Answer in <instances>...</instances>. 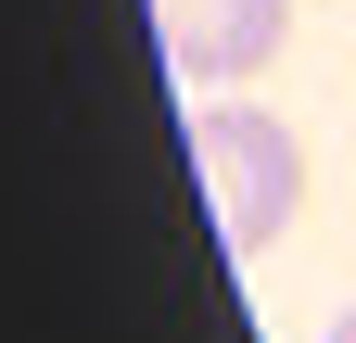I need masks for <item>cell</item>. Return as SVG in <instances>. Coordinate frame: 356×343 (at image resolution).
Masks as SVG:
<instances>
[{"instance_id": "cell-2", "label": "cell", "mask_w": 356, "mask_h": 343, "mask_svg": "<svg viewBox=\"0 0 356 343\" xmlns=\"http://www.w3.org/2000/svg\"><path fill=\"white\" fill-rule=\"evenodd\" d=\"M293 0H153V38H165V76H191V90H229L280 51Z\"/></svg>"}, {"instance_id": "cell-1", "label": "cell", "mask_w": 356, "mask_h": 343, "mask_svg": "<svg viewBox=\"0 0 356 343\" xmlns=\"http://www.w3.org/2000/svg\"><path fill=\"white\" fill-rule=\"evenodd\" d=\"M191 178H204V217H216V242L229 254H267L293 229V203H305V140L267 102H191Z\"/></svg>"}, {"instance_id": "cell-3", "label": "cell", "mask_w": 356, "mask_h": 343, "mask_svg": "<svg viewBox=\"0 0 356 343\" xmlns=\"http://www.w3.org/2000/svg\"><path fill=\"white\" fill-rule=\"evenodd\" d=\"M331 343H356V306H343V318H331Z\"/></svg>"}]
</instances>
